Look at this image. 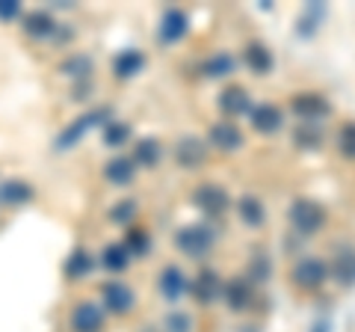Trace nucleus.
I'll list each match as a JSON object with an SVG mask.
<instances>
[{
  "label": "nucleus",
  "instance_id": "nucleus-1",
  "mask_svg": "<svg viewBox=\"0 0 355 332\" xmlns=\"http://www.w3.org/2000/svg\"><path fill=\"white\" fill-rule=\"evenodd\" d=\"M110 122V110L107 107H95V110H86L83 116H77L74 122H69L60 134H57V140H53V149L57 151H69V149H74L77 142H80L89 131L92 128H98V125H107Z\"/></svg>",
  "mask_w": 355,
  "mask_h": 332
},
{
  "label": "nucleus",
  "instance_id": "nucleus-2",
  "mask_svg": "<svg viewBox=\"0 0 355 332\" xmlns=\"http://www.w3.org/2000/svg\"><path fill=\"white\" fill-rule=\"evenodd\" d=\"M216 243V235L210 231L205 223H193V226H181L175 231V247L190 258H205Z\"/></svg>",
  "mask_w": 355,
  "mask_h": 332
},
{
  "label": "nucleus",
  "instance_id": "nucleus-3",
  "mask_svg": "<svg viewBox=\"0 0 355 332\" xmlns=\"http://www.w3.org/2000/svg\"><path fill=\"white\" fill-rule=\"evenodd\" d=\"M287 217H291V226L299 235H314V231L326 226V208L314 202V199H296L291 205V211H287Z\"/></svg>",
  "mask_w": 355,
  "mask_h": 332
},
{
  "label": "nucleus",
  "instance_id": "nucleus-4",
  "mask_svg": "<svg viewBox=\"0 0 355 332\" xmlns=\"http://www.w3.org/2000/svg\"><path fill=\"white\" fill-rule=\"evenodd\" d=\"M193 205H196L205 217L219 219L222 214L228 211L231 196H228L225 187H219V184H202V187H196V193H193Z\"/></svg>",
  "mask_w": 355,
  "mask_h": 332
},
{
  "label": "nucleus",
  "instance_id": "nucleus-5",
  "mask_svg": "<svg viewBox=\"0 0 355 332\" xmlns=\"http://www.w3.org/2000/svg\"><path fill=\"white\" fill-rule=\"evenodd\" d=\"M291 110L302 122H320V119L331 116L329 98L320 95V92H299V95H293L291 98Z\"/></svg>",
  "mask_w": 355,
  "mask_h": 332
},
{
  "label": "nucleus",
  "instance_id": "nucleus-6",
  "mask_svg": "<svg viewBox=\"0 0 355 332\" xmlns=\"http://www.w3.org/2000/svg\"><path fill=\"white\" fill-rule=\"evenodd\" d=\"M207 142L219 151H240L246 137H243V131L234 125L231 119H222V122H214V125L207 128Z\"/></svg>",
  "mask_w": 355,
  "mask_h": 332
},
{
  "label": "nucleus",
  "instance_id": "nucleus-7",
  "mask_svg": "<svg viewBox=\"0 0 355 332\" xmlns=\"http://www.w3.org/2000/svg\"><path fill=\"white\" fill-rule=\"evenodd\" d=\"M222 297H225V306L231 312H246L254 300V282L249 276H234V279L222 282Z\"/></svg>",
  "mask_w": 355,
  "mask_h": 332
},
{
  "label": "nucleus",
  "instance_id": "nucleus-8",
  "mask_svg": "<svg viewBox=\"0 0 355 332\" xmlns=\"http://www.w3.org/2000/svg\"><path fill=\"white\" fill-rule=\"evenodd\" d=\"M329 279V261L323 258H302L293 267V282L305 291H317L320 285Z\"/></svg>",
  "mask_w": 355,
  "mask_h": 332
},
{
  "label": "nucleus",
  "instance_id": "nucleus-9",
  "mask_svg": "<svg viewBox=\"0 0 355 332\" xmlns=\"http://www.w3.org/2000/svg\"><path fill=\"white\" fill-rule=\"evenodd\" d=\"M175 160L181 169H198L207 160V142L202 137H181L175 146Z\"/></svg>",
  "mask_w": 355,
  "mask_h": 332
},
{
  "label": "nucleus",
  "instance_id": "nucleus-10",
  "mask_svg": "<svg viewBox=\"0 0 355 332\" xmlns=\"http://www.w3.org/2000/svg\"><path fill=\"white\" fill-rule=\"evenodd\" d=\"M71 332H101L104 329V308L98 303H77L71 308Z\"/></svg>",
  "mask_w": 355,
  "mask_h": 332
},
{
  "label": "nucleus",
  "instance_id": "nucleus-11",
  "mask_svg": "<svg viewBox=\"0 0 355 332\" xmlns=\"http://www.w3.org/2000/svg\"><path fill=\"white\" fill-rule=\"evenodd\" d=\"M190 294L196 297L202 306H210L214 300L222 297V279L214 267H202L196 276V282H190Z\"/></svg>",
  "mask_w": 355,
  "mask_h": 332
},
{
  "label": "nucleus",
  "instance_id": "nucleus-12",
  "mask_svg": "<svg viewBox=\"0 0 355 332\" xmlns=\"http://www.w3.org/2000/svg\"><path fill=\"white\" fill-rule=\"evenodd\" d=\"M249 125L258 131V134H275V131H282V125H284V113H282V107H275V104H252Z\"/></svg>",
  "mask_w": 355,
  "mask_h": 332
},
{
  "label": "nucleus",
  "instance_id": "nucleus-13",
  "mask_svg": "<svg viewBox=\"0 0 355 332\" xmlns=\"http://www.w3.org/2000/svg\"><path fill=\"white\" fill-rule=\"evenodd\" d=\"M101 308L110 315H128L130 306H133V291L125 282H107L101 288Z\"/></svg>",
  "mask_w": 355,
  "mask_h": 332
},
{
  "label": "nucleus",
  "instance_id": "nucleus-14",
  "mask_svg": "<svg viewBox=\"0 0 355 332\" xmlns=\"http://www.w3.org/2000/svg\"><path fill=\"white\" fill-rule=\"evenodd\" d=\"M219 110H222V113H225L228 119L249 113V110H252V95L246 92V86L228 83L225 90L219 92Z\"/></svg>",
  "mask_w": 355,
  "mask_h": 332
},
{
  "label": "nucleus",
  "instance_id": "nucleus-15",
  "mask_svg": "<svg viewBox=\"0 0 355 332\" xmlns=\"http://www.w3.org/2000/svg\"><path fill=\"white\" fill-rule=\"evenodd\" d=\"M157 288H160V294L166 297V300H181V297L190 291V282H187V276L184 270L178 267V264H166V267L160 270V279H157Z\"/></svg>",
  "mask_w": 355,
  "mask_h": 332
},
{
  "label": "nucleus",
  "instance_id": "nucleus-16",
  "mask_svg": "<svg viewBox=\"0 0 355 332\" xmlns=\"http://www.w3.org/2000/svg\"><path fill=\"white\" fill-rule=\"evenodd\" d=\"M187 30H190V18H187L181 9H166L163 18H160L157 36H160V42H166V45H175V42H181L187 36Z\"/></svg>",
  "mask_w": 355,
  "mask_h": 332
},
{
  "label": "nucleus",
  "instance_id": "nucleus-17",
  "mask_svg": "<svg viewBox=\"0 0 355 332\" xmlns=\"http://www.w3.org/2000/svg\"><path fill=\"white\" fill-rule=\"evenodd\" d=\"M142 69H146V53L139 48H128V51H119L116 60H113V74L119 81H128V77H137Z\"/></svg>",
  "mask_w": 355,
  "mask_h": 332
},
{
  "label": "nucleus",
  "instance_id": "nucleus-18",
  "mask_svg": "<svg viewBox=\"0 0 355 332\" xmlns=\"http://www.w3.org/2000/svg\"><path fill=\"white\" fill-rule=\"evenodd\" d=\"M243 60H246L249 72L252 74H270L272 72V51L263 45V42H249L246 48H243Z\"/></svg>",
  "mask_w": 355,
  "mask_h": 332
},
{
  "label": "nucleus",
  "instance_id": "nucleus-19",
  "mask_svg": "<svg viewBox=\"0 0 355 332\" xmlns=\"http://www.w3.org/2000/svg\"><path fill=\"white\" fill-rule=\"evenodd\" d=\"M57 30H60V24L51 18V13H44V9L24 15V33L30 39H53Z\"/></svg>",
  "mask_w": 355,
  "mask_h": 332
},
{
  "label": "nucleus",
  "instance_id": "nucleus-20",
  "mask_svg": "<svg viewBox=\"0 0 355 332\" xmlns=\"http://www.w3.org/2000/svg\"><path fill=\"white\" fill-rule=\"evenodd\" d=\"M237 214H240V219H243V226H249V229H261V226L266 223V208H263L261 199L252 196V193L240 196Z\"/></svg>",
  "mask_w": 355,
  "mask_h": 332
},
{
  "label": "nucleus",
  "instance_id": "nucleus-21",
  "mask_svg": "<svg viewBox=\"0 0 355 332\" xmlns=\"http://www.w3.org/2000/svg\"><path fill=\"white\" fill-rule=\"evenodd\" d=\"M104 179L110 184H116V187H125V184H130L133 179H137V163H133L130 158H125V154H119V158H113L104 166Z\"/></svg>",
  "mask_w": 355,
  "mask_h": 332
},
{
  "label": "nucleus",
  "instance_id": "nucleus-22",
  "mask_svg": "<svg viewBox=\"0 0 355 332\" xmlns=\"http://www.w3.org/2000/svg\"><path fill=\"white\" fill-rule=\"evenodd\" d=\"M329 276H335V282L343 288L355 285V249L338 252V258L329 264Z\"/></svg>",
  "mask_w": 355,
  "mask_h": 332
},
{
  "label": "nucleus",
  "instance_id": "nucleus-23",
  "mask_svg": "<svg viewBox=\"0 0 355 332\" xmlns=\"http://www.w3.org/2000/svg\"><path fill=\"white\" fill-rule=\"evenodd\" d=\"M33 196H36L33 184L21 181V179H12V181L0 184V202H3V205H27Z\"/></svg>",
  "mask_w": 355,
  "mask_h": 332
},
{
  "label": "nucleus",
  "instance_id": "nucleus-24",
  "mask_svg": "<svg viewBox=\"0 0 355 332\" xmlns=\"http://www.w3.org/2000/svg\"><path fill=\"white\" fill-rule=\"evenodd\" d=\"M234 69H237V60L231 57L228 51H219V53H214V57H207V60L202 63V74H205V77H210V81H216V77H228V74H234Z\"/></svg>",
  "mask_w": 355,
  "mask_h": 332
},
{
  "label": "nucleus",
  "instance_id": "nucleus-25",
  "mask_svg": "<svg viewBox=\"0 0 355 332\" xmlns=\"http://www.w3.org/2000/svg\"><path fill=\"white\" fill-rule=\"evenodd\" d=\"M160 142L154 140V137H146V140H139L137 146H133V163L137 166H146V169H154V166L160 163Z\"/></svg>",
  "mask_w": 355,
  "mask_h": 332
},
{
  "label": "nucleus",
  "instance_id": "nucleus-26",
  "mask_svg": "<svg viewBox=\"0 0 355 332\" xmlns=\"http://www.w3.org/2000/svg\"><path fill=\"white\" fill-rule=\"evenodd\" d=\"M101 267L107 273H125L130 267V252L121 247V243H110L101 252Z\"/></svg>",
  "mask_w": 355,
  "mask_h": 332
},
{
  "label": "nucleus",
  "instance_id": "nucleus-27",
  "mask_svg": "<svg viewBox=\"0 0 355 332\" xmlns=\"http://www.w3.org/2000/svg\"><path fill=\"white\" fill-rule=\"evenodd\" d=\"M323 15H326V6H323V3H308V6L302 9V15H299V21H296V33H299L302 39H311V36L317 33Z\"/></svg>",
  "mask_w": 355,
  "mask_h": 332
},
{
  "label": "nucleus",
  "instance_id": "nucleus-28",
  "mask_svg": "<svg viewBox=\"0 0 355 332\" xmlns=\"http://www.w3.org/2000/svg\"><path fill=\"white\" fill-rule=\"evenodd\" d=\"M92 267H95V261H92V256H89L86 249H74L69 258H65V276L69 279H83V276H89L92 273Z\"/></svg>",
  "mask_w": 355,
  "mask_h": 332
},
{
  "label": "nucleus",
  "instance_id": "nucleus-29",
  "mask_svg": "<svg viewBox=\"0 0 355 332\" xmlns=\"http://www.w3.org/2000/svg\"><path fill=\"white\" fill-rule=\"evenodd\" d=\"M293 142L302 149H320L323 146V131H320L317 122H299L293 131Z\"/></svg>",
  "mask_w": 355,
  "mask_h": 332
},
{
  "label": "nucleus",
  "instance_id": "nucleus-30",
  "mask_svg": "<svg viewBox=\"0 0 355 332\" xmlns=\"http://www.w3.org/2000/svg\"><path fill=\"white\" fill-rule=\"evenodd\" d=\"M62 74H69L71 81H89L92 77V57H86V53H74V57H69L62 65H60Z\"/></svg>",
  "mask_w": 355,
  "mask_h": 332
},
{
  "label": "nucleus",
  "instance_id": "nucleus-31",
  "mask_svg": "<svg viewBox=\"0 0 355 332\" xmlns=\"http://www.w3.org/2000/svg\"><path fill=\"white\" fill-rule=\"evenodd\" d=\"M130 137H133V131H130L128 122L110 119L107 125H104V146H107V149H121Z\"/></svg>",
  "mask_w": 355,
  "mask_h": 332
},
{
  "label": "nucleus",
  "instance_id": "nucleus-32",
  "mask_svg": "<svg viewBox=\"0 0 355 332\" xmlns=\"http://www.w3.org/2000/svg\"><path fill=\"white\" fill-rule=\"evenodd\" d=\"M121 247L130 252V258H133V256H146V252L151 249V235H148L146 229H139V226H130Z\"/></svg>",
  "mask_w": 355,
  "mask_h": 332
},
{
  "label": "nucleus",
  "instance_id": "nucleus-33",
  "mask_svg": "<svg viewBox=\"0 0 355 332\" xmlns=\"http://www.w3.org/2000/svg\"><path fill=\"white\" fill-rule=\"evenodd\" d=\"M133 217H137V202L133 199H121V202L110 208V223H116V226H130Z\"/></svg>",
  "mask_w": 355,
  "mask_h": 332
},
{
  "label": "nucleus",
  "instance_id": "nucleus-34",
  "mask_svg": "<svg viewBox=\"0 0 355 332\" xmlns=\"http://www.w3.org/2000/svg\"><path fill=\"white\" fill-rule=\"evenodd\" d=\"M338 151H340V158L355 160V122H347L338 131Z\"/></svg>",
  "mask_w": 355,
  "mask_h": 332
},
{
  "label": "nucleus",
  "instance_id": "nucleus-35",
  "mask_svg": "<svg viewBox=\"0 0 355 332\" xmlns=\"http://www.w3.org/2000/svg\"><path fill=\"white\" fill-rule=\"evenodd\" d=\"M166 332H193V317L187 312H169L163 320Z\"/></svg>",
  "mask_w": 355,
  "mask_h": 332
},
{
  "label": "nucleus",
  "instance_id": "nucleus-36",
  "mask_svg": "<svg viewBox=\"0 0 355 332\" xmlns=\"http://www.w3.org/2000/svg\"><path fill=\"white\" fill-rule=\"evenodd\" d=\"M15 18H21V3L18 0H0V21H15Z\"/></svg>",
  "mask_w": 355,
  "mask_h": 332
}]
</instances>
